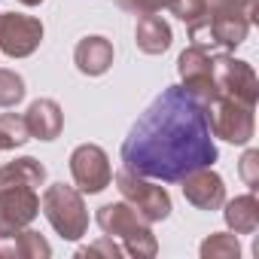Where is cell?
<instances>
[{
  "mask_svg": "<svg viewBox=\"0 0 259 259\" xmlns=\"http://www.w3.org/2000/svg\"><path fill=\"white\" fill-rule=\"evenodd\" d=\"M122 168L147 180L180 183L195 168L217 162V144L204 104L183 85H168L132 125L119 150Z\"/></svg>",
  "mask_w": 259,
  "mask_h": 259,
  "instance_id": "cell-1",
  "label": "cell"
},
{
  "mask_svg": "<svg viewBox=\"0 0 259 259\" xmlns=\"http://www.w3.org/2000/svg\"><path fill=\"white\" fill-rule=\"evenodd\" d=\"M98 226L104 235H110L113 241H122V250L128 256H156L159 253V241L156 235L150 232V223L125 201H116V204H104L98 207Z\"/></svg>",
  "mask_w": 259,
  "mask_h": 259,
  "instance_id": "cell-2",
  "label": "cell"
},
{
  "mask_svg": "<svg viewBox=\"0 0 259 259\" xmlns=\"http://www.w3.org/2000/svg\"><path fill=\"white\" fill-rule=\"evenodd\" d=\"M73 64L85 76H101L113 64V43L107 37H82L73 49Z\"/></svg>",
  "mask_w": 259,
  "mask_h": 259,
  "instance_id": "cell-13",
  "label": "cell"
},
{
  "mask_svg": "<svg viewBox=\"0 0 259 259\" xmlns=\"http://www.w3.org/2000/svg\"><path fill=\"white\" fill-rule=\"evenodd\" d=\"M70 174H73L76 189L79 192H89V195L104 192L113 183L110 159H107V153L98 144H79L70 153Z\"/></svg>",
  "mask_w": 259,
  "mask_h": 259,
  "instance_id": "cell-8",
  "label": "cell"
},
{
  "mask_svg": "<svg viewBox=\"0 0 259 259\" xmlns=\"http://www.w3.org/2000/svg\"><path fill=\"white\" fill-rule=\"evenodd\" d=\"M180 183H183V198L198 210H220L226 201V183L210 168H195Z\"/></svg>",
  "mask_w": 259,
  "mask_h": 259,
  "instance_id": "cell-11",
  "label": "cell"
},
{
  "mask_svg": "<svg viewBox=\"0 0 259 259\" xmlns=\"http://www.w3.org/2000/svg\"><path fill=\"white\" fill-rule=\"evenodd\" d=\"M201 256H204V259H238V256H241L238 235H229V232L210 235V238L201 244Z\"/></svg>",
  "mask_w": 259,
  "mask_h": 259,
  "instance_id": "cell-18",
  "label": "cell"
},
{
  "mask_svg": "<svg viewBox=\"0 0 259 259\" xmlns=\"http://www.w3.org/2000/svg\"><path fill=\"white\" fill-rule=\"evenodd\" d=\"M223 217H226V223H229V229L235 235H253L259 229V201H256V192H247V195L232 198L226 204Z\"/></svg>",
  "mask_w": 259,
  "mask_h": 259,
  "instance_id": "cell-16",
  "label": "cell"
},
{
  "mask_svg": "<svg viewBox=\"0 0 259 259\" xmlns=\"http://www.w3.org/2000/svg\"><path fill=\"white\" fill-rule=\"evenodd\" d=\"M43 180H46V168L31 156L7 162L0 168V189L4 186H31V189H37V186H43Z\"/></svg>",
  "mask_w": 259,
  "mask_h": 259,
  "instance_id": "cell-17",
  "label": "cell"
},
{
  "mask_svg": "<svg viewBox=\"0 0 259 259\" xmlns=\"http://www.w3.org/2000/svg\"><path fill=\"white\" fill-rule=\"evenodd\" d=\"M177 73L183 79V89L198 101V104H213L220 98L217 92V82H213V55L207 49H198V46H189L180 52L177 58Z\"/></svg>",
  "mask_w": 259,
  "mask_h": 259,
  "instance_id": "cell-7",
  "label": "cell"
},
{
  "mask_svg": "<svg viewBox=\"0 0 259 259\" xmlns=\"http://www.w3.org/2000/svg\"><path fill=\"white\" fill-rule=\"evenodd\" d=\"M207 110V122H210V132L213 138H223L229 144H247L256 132V119H253V110L250 104H241L235 98H226L220 95L213 104L204 107Z\"/></svg>",
  "mask_w": 259,
  "mask_h": 259,
  "instance_id": "cell-5",
  "label": "cell"
},
{
  "mask_svg": "<svg viewBox=\"0 0 259 259\" xmlns=\"http://www.w3.org/2000/svg\"><path fill=\"white\" fill-rule=\"evenodd\" d=\"M43 43V25L22 13H0V52L10 58H28Z\"/></svg>",
  "mask_w": 259,
  "mask_h": 259,
  "instance_id": "cell-9",
  "label": "cell"
},
{
  "mask_svg": "<svg viewBox=\"0 0 259 259\" xmlns=\"http://www.w3.org/2000/svg\"><path fill=\"white\" fill-rule=\"evenodd\" d=\"M46 256H52V247L34 229L0 235V259H46Z\"/></svg>",
  "mask_w": 259,
  "mask_h": 259,
  "instance_id": "cell-12",
  "label": "cell"
},
{
  "mask_svg": "<svg viewBox=\"0 0 259 259\" xmlns=\"http://www.w3.org/2000/svg\"><path fill=\"white\" fill-rule=\"evenodd\" d=\"M25 125H28L31 138L55 141V138L61 135V128H64V113H61V107H58L52 98H40V101H34V104L28 107Z\"/></svg>",
  "mask_w": 259,
  "mask_h": 259,
  "instance_id": "cell-14",
  "label": "cell"
},
{
  "mask_svg": "<svg viewBox=\"0 0 259 259\" xmlns=\"http://www.w3.org/2000/svg\"><path fill=\"white\" fill-rule=\"evenodd\" d=\"M25 98V79L16 70L0 67V107H16Z\"/></svg>",
  "mask_w": 259,
  "mask_h": 259,
  "instance_id": "cell-20",
  "label": "cell"
},
{
  "mask_svg": "<svg viewBox=\"0 0 259 259\" xmlns=\"http://www.w3.org/2000/svg\"><path fill=\"white\" fill-rule=\"evenodd\" d=\"M40 213V195L31 186H4L0 189V235L28 229Z\"/></svg>",
  "mask_w": 259,
  "mask_h": 259,
  "instance_id": "cell-10",
  "label": "cell"
},
{
  "mask_svg": "<svg viewBox=\"0 0 259 259\" xmlns=\"http://www.w3.org/2000/svg\"><path fill=\"white\" fill-rule=\"evenodd\" d=\"M174 0H119V7L135 13V16H150V13H159V10H171Z\"/></svg>",
  "mask_w": 259,
  "mask_h": 259,
  "instance_id": "cell-23",
  "label": "cell"
},
{
  "mask_svg": "<svg viewBox=\"0 0 259 259\" xmlns=\"http://www.w3.org/2000/svg\"><path fill=\"white\" fill-rule=\"evenodd\" d=\"M171 40H174L171 25H168L162 16L150 13V16H141V19H138L135 43H138L141 52H147V55H162V52L171 46Z\"/></svg>",
  "mask_w": 259,
  "mask_h": 259,
  "instance_id": "cell-15",
  "label": "cell"
},
{
  "mask_svg": "<svg viewBox=\"0 0 259 259\" xmlns=\"http://www.w3.org/2000/svg\"><path fill=\"white\" fill-rule=\"evenodd\" d=\"M113 183H116L122 201L132 204L150 226L159 223V220H168V213H171V195H168L162 186L150 183L147 177L128 171V168L116 171V174H113Z\"/></svg>",
  "mask_w": 259,
  "mask_h": 259,
  "instance_id": "cell-4",
  "label": "cell"
},
{
  "mask_svg": "<svg viewBox=\"0 0 259 259\" xmlns=\"http://www.w3.org/2000/svg\"><path fill=\"white\" fill-rule=\"evenodd\" d=\"M213 82H217V92L226 98H235V101L250 104V107H256V101H259L256 70L247 61H238L226 52L213 55Z\"/></svg>",
  "mask_w": 259,
  "mask_h": 259,
  "instance_id": "cell-6",
  "label": "cell"
},
{
  "mask_svg": "<svg viewBox=\"0 0 259 259\" xmlns=\"http://www.w3.org/2000/svg\"><path fill=\"white\" fill-rule=\"evenodd\" d=\"M4 150H10V147H7V138L0 135V153H4Z\"/></svg>",
  "mask_w": 259,
  "mask_h": 259,
  "instance_id": "cell-26",
  "label": "cell"
},
{
  "mask_svg": "<svg viewBox=\"0 0 259 259\" xmlns=\"http://www.w3.org/2000/svg\"><path fill=\"white\" fill-rule=\"evenodd\" d=\"M19 4H25V7H37V4H43V0H19Z\"/></svg>",
  "mask_w": 259,
  "mask_h": 259,
  "instance_id": "cell-25",
  "label": "cell"
},
{
  "mask_svg": "<svg viewBox=\"0 0 259 259\" xmlns=\"http://www.w3.org/2000/svg\"><path fill=\"white\" fill-rule=\"evenodd\" d=\"M241 180L250 186V192L259 189V153L256 150L244 153V159H241Z\"/></svg>",
  "mask_w": 259,
  "mask_h": 259,
  "instance_id": "cell-22",
  "label": "cell"
},
{
  "mask_svg": "<svg viewBox=\"0 0 259 259\" xmlns=\"http://www.w3.org/2000/svg\"><path fill=\"white\" fill-rule=\"evenodd\" d=\"M0 135L7 138V147L16 150V147H25L31 141V132L25 125V116H16V113H4L0 116Z\"/></svg>",
  "mask_w": 259,
  "mask_h": 259,
  "instance_id": "cell-19",
  "label": "cell"
},
{
  "mask_svg": "<svg viewBox=\"0 0 259 259\" xmlns=\"http://www.w3.org/2000/svg\"><path fill=\"white\" fill-rule=\"evenodd\" d=\"M40 207H43L49 226L61 238L76 241V238L85 235L89 213H85V204H82V192L79 189L64 186V183H52V186H46V192L40 198Z\"/></svg>",
  "mask_w": 259,
  "mask_h": 259,
  "instance_id": "cell-3",
  "label": "cell"
},
{
  "mask_svg": "<svg viewBox=\"0 0 259 259\" xmlns=\"http://www.w3.org/2000/svg\"><path fill=\"white\" fill-rule=\"evenodd\" d=\"M125 250L110 238V235H104L101 241H95V244H89V247H82V250H76V256H122Z\"/></svg>",
  "mask_w": 259,
  "mask_h": 259,
  "instance_id": "cell-24",
  "label": "cell"
},
{
  "mask_svg": "<svg viewBox=\"0 0 259 259\" xmlns=\"http://www.w3.org/2000/svg\"><path fill=\"white\" fill-rule=\"evenodd\" d=\"M171 13H174L180 22H186V28H192V25H198V22H204V19L210 16L204 0H174V4H171Z\"/></svg>",
  "mask_w": 259,
  "mask_h": 259,
  "instance_id": "cell-21",
  "label": "cell"
}]
</instances>
